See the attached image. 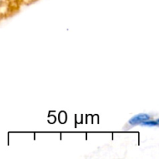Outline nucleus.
<instances>
[{
    "instance_id": "obj_1",
    "label": "nucleus",
    "mask_w": 159,
    "mask_h": 159,
    "mask_svg": "<svg viewBox=\"0 0 159 159\" xmlns=\"http://www.w3.org/2000/svg\"><path fill=\"white\" fill-rule=\"evenodd\" d=\"M150 119V115L146 114V113H141V114H138L136 115V116H133V117L129 120V124H130L131 126H136L138 125V124H141L142 123H144V121Z\"/></svg>"
},
{
    "instance_id": "obj_2",
    "label": "nucleus",
    "mask_w": 159,
    "mask_h": 159,
    "mask_svg": "<svg viewBox=\"0 0 159 159\" xmlns=\"http://www.w3.org/2000/svg\"><path fill=\"white\" fill-rule=\"evenodd\" d=\"M159 124V120L158 119L155 120H148L144 121V123L141 124L142 126H145V127H158Z\"/></svg>"
}]
</instances>
